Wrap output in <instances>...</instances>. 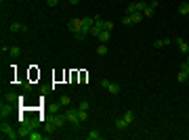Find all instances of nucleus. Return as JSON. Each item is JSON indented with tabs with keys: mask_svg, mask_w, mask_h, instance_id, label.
Masks as SVG:
<instances>
[{
	"mask_svg": "<svg viewBox=\"0 0 189 140\" xmlns=\"http://www.w3.org/2000/svg\"><path fill=\"white\" fill-rule=\"evenodd\" d=\"M103 29L112 32V29H113V23H112V21H103Z\"/></svg>",
	"mask_w": 189,
	"mask_h": 140,
	"instance_id": "obj_26",
	"label": "nucleus"
},
{
	"mask_svg": "<svg viewBox=\"0 0 189 140\" xmlns=\"http://www.w3.org/2000/svg\"><path fill=\"white\" fill-rule=\"evenodd\" d=\"M4 100H7V103H15V100H21V96H17V94H7Z\"/></svg>",
	"mask_w": 189,
	"mask_h": 140,
	"instance_id": "obj_20",
	"label": "nucleus"
},
{
	"mask_svg": "<svg viewBox=\"0 0 189 140\" xmlns=\"http://www.w3.org/2000/svg\"><path fill=\"white\" fill-rule=\"evenodd\" d=\"M97 54H99V57H105V54H107V44H99V46H97Z\"/></svg>",
	"mask_w": 189,
	"mask_h": 140,
	"instance_id": "obj_15",
	"label": "nucleus"
},
{
	"mask_svg": "<svg viewBox=\"0 0 189 140\" xmlns=\"http://www.w3.org/2000/svg\"><path fill=\"white\" fill-rule=\"evenodd\" d=\"M168 44H170L168 38H160V40H155V42H154V46H155V48H164V46H168Z\"/></svg>",
	"mask_w": 189,
	"mask_h": 140,
	"instance_id": "obj_12",
	"label": "nucleus"
},
{
	"mask_svg": "<svg viewBox=\"0 0 189 140\" xmlns=\"http://www.w3.org/2000/svg\"><path fill=\"white\" fill-rule=\"evenodd\" d=\"M101 138V132L99 130H90L88 132V140H99Z\"/></svg>",
	"mask_w": 189,
	"mask_h": 140,
	"instance_id": "obj_17",
	"label": "nucleus"
},
{
	"mask_svg": "<svg viewBox=\"0 0 189 140\" xmlns=\"http://www.w3.org/2000/svg\"><path fill=\"white\" fill-rule=\"evenodd\" d=\"M78 2H80V0H69V4H74V6H76Z\"/></svg>",
	"mask_w": 189,
	"mask_h": 140,
	"instance_id": "obj_29",
	"label": "nucleus"
},
{
	"mask_svg": "<svg viewBox=\"0 0 189 140\" xmlns=\"http://www.w3.org/2000/svg\"><path fill=\"white\" fill-rule=\"evenodd\" d=\"M101 88H103V90H107V92H109V94H113V96H116V94H120V84H113V82H109V79H101Z\"/></svg>",
	"mask_w": 189,
	"mask_h": 140,
	"instance_id": "obj_3",
	"label": "nucleus"
},
{
	"mask_svg": "<svg viewBox=\"0 0 189 140\" xmlns=\"http://www.w3.org/2000/svg\"><path fill=\"white\" fill-rule=\"evenodd\" d=\"M124 119H126L128 123H132V121H135V111H132V109H128V111L124 113Z\"/></svg>",
	"mask_w": 189,
	"mask_h": 140,
	"instance_id": "obj_16",
	"label": "nucleus"
},
{
	"mask_svg": "<svg viewBox=\"0 0 189 140\" xmlns=\"http://www.w3.org/2000/svg\"><path fill=\"white\" fill-rule=\"evenodd\" d=\"M67 121V117H65V113L59 115V113H53L51 115V123L55 125V128H63V123Z\"/></svg>",
	"mask_w": 189,
	"mask_h": 140,
	"instance_id": "obj_6",
	"label": "nucleus"
},
{
	"mask_svg": "<svg viewBox=\"0 0 189 140\" xmlns=\"http://www.w3.org/2000/svg\"><path fill=\"white\" fill-rule=\"evenodd\" d=\"M93 25H94V17H82V32H80L76 38H78V40H82V38L90 32V27H93Z\"/></svg>",
	"mask_w": 189,
	"mask_h": 140,
	"instance_id": "obj_2",
	"label": "nucleus"
},
{
	"mask_svg": "<svg viewBox=\"0 0 189 140\" xmlns=\"http://www.w3.org/2000/svg\"><path fill=\"white\" fill-rule=\"evenodd\" d=\"M9 111H11V107H9V105H4V103H2V107H0V113H2V117H4V115L9 113Z\"/></svg>",
	"mask_w": 189,
	"mask_h": 140,
	"instance_id": "obj_24",
	"label": "nucleus"
},
{
	"mask_svg": "<svg viewBox=\"0 0 189 140\" xmlns=\"http://www.w3.org/2000/svg\"><path fill=\"white\" fill-rule=\"evenodd\" d=\"M57 2H59V0H46V4H48V6H57Z\"/></svg>",
	"mask_w": 189,
	"mask_h": 140,
	"instance_id": "obj_28",
	"label": "nucleus"
},
{
	"mask_svg": "<svg viewBox=\"0 0 189 140\" xmlns=\"http://www.w3.org/2000/svg\"><path fill=\"white\" fill-rule=\"evenodd\" d=\"M185 63H187V65H189V54H187V61H185Z\"/></svg>",
	"mask_w": 189,
	"mask_h": 140,
	"instance_id": "obj_30",
	"label": "nucleus"
},
{
	"mask_svg": "<svg viewBox=\"0 0 189 140\" xmlns=\"http://www.w3.org/2000/svg\"><path fill=\"white\" fill-rule=\"evenodd\" d=\"M9 53H11V57H19V54H21V48H19V46H11Z\"/></svg>",
	"mask_w": 189,
	"mask_h": 140,
	"instance_id": "obj_19",
	"label": "nucleus"
},
{
	"mask_svg": "<svg viewBox=\"0 0 189 140\" xmlns=\"http://www.w3.org/2000/svg\"><path fill=\"white\" fill-rule=\"evenodd\" d=\"M139 6H137V2H130L128 4V9H126V15H132V13H137Z\"/></svg>",
	"mask_w": 189,
	"mask_h": 140,
	"instance_id": "obj_18",
	"label": "nucleus"
},
{
	"mask_svg": "<svg viewBox=\"0 0 189 140\" xmlns=\"http://www.w3.org/2000/svg\"><path fill=\"white\" fill-rule=\"evenodd\" d=\"M78 109H82V111H88V100H82V103L78 105Z\"/></svg>",
	"mask_w": 189,
	"mask_h": 140,
	"instance_id": "obj_27",
	"label": "nucleus"
},
{
	"mask_svg": "<svg viewBox=\"0 0 189 140\" xmlns=\"http://www.w3.org/2000/svg\"><path fill=\"white\" fill-rule=\"evenodd\" d=\"M46 138V134H38L36 130H32V134H30V140H44Z\"/></svg>",
	"mask_w": 189,
	"mask_h": 140,
	"instance_id": "obj_14",
	"label": "nucleus"
},
{
	"mask_svg": "<svg viewBox=\"0 0 189 140\" xmlns=\"http://www.w3.org/2000/svg\"><path fill=\"white\" fill-rule=\"evenodd\" d=\"M11 32H13V34L27 32V25H25V23H19V21H13V23H11Z\"/></svg>",
	"mask_w": 189,
	"mask_h": 140,
	"instance_id": "obj_7",
	"label": "nucleus"
},
{
	"mask_svg": "<svg viewBox=\"0 0 189 140\" xmlns=\"http://www.w3.org/2000/svg\"><path fill=\"white\" fill-rule=\"evenodd\" d=\"M67 29L71 32V34L78 36L80 32H82V19H71V21L67 23Z\"/></svg>",
	"mask_w": 189,
	"mask_h": 140,
	"instance_id": "obj_5",
	"label": "nucleus"
},
{
	"mask_svg": "<svg viewBox=\"0 0 189 140\" xmlns=\"http://www.w3.org/2000/svg\"><path fill=\"white\" fill-rule=\"evenodd\" d=\"M154 6H149V4H147V6H145V11H143V15H145V17H154Z\"/></svg>",
	"mask_w": 189,
	"mask_h": 140,
	"instance_id": "obj_22",
	"label": "nucleus"
},
{
	"mask_svg": "<svg viewBox=\"0 0 189 140\" xmlns=\"http://www.w3.org/2000/svg\"><path fill=\"white\" fill-rule=\"evenodd\" d=\"M179 13L181 15H189V2H181L179 4Z\"/></svg>",
	"mask_w": 189,
	"mask_h": 140,
	"instance_id": "obj_13",
	"label": "nucleus"
},
{
	"mask_svg": "<svg viewBox=\"0 0 189 140\" xmlns=\"http://www.w3.org/2000/svg\"><path fill=\"white\" fill-rule=\"evenodd\" d=\"M174 42H177V46H179V50H181V53H183V54H189V44L185 42L183 38H177Z\"/></svg>",
	"mask_w": 189,
	"mask_h": 140,
	"instance_id": "obj_8",
	"label": "nucleus"
},
{
	"mask_svg": "<svg viewBox=\"0 0 189 140\" xmlns=\"http://www.w3.org/2000/svg\"><path fill=\"white\" fill-rule=\"evenodd\" d=\"M65 117H67V121L71 123L74 128L82 123V121H80V117H78V107H71V109H67V111H65Z\"/></svg>",
	"mask_w": 189,
	"mask_h": 140,
	"instance_id": "obj_4",
	"label": "nucleus"
},
{
	"mask_svg": "<svg viewBox=\"0 0 189 140\" xmlns=\"http://www.w3.org/2000/svg\"><path fill=\"white\" fill-rule=\"evenodd\" d=\"M0 132H2V138H9V140H17L19 138V132L13 130L9 123H4V121H2V125H0Z\"/></svg>",
	"mask_w": 189,
	"mask_h": 140,
	"instance_id": "obj_1",
	"label": "nucleus"
},
{
	"mask_svg": "<svg viewBox=\"0 0 189 140\" xmlns=\"http://www.w3.org/2000/svg\"><path fill=\"white\" fill-rule=\"evenodd\" d=\"M97 38H99V42H101V44H107V42H109V38H112V32L103 29V32H101V34L97 36Z\"/></svg>",
	"mask_w": 189,
	"mask_h": 140,
	"instance_id": "obj_9",
	"label": "nucleus"
},
{
	"mask_svg": "<svg viewBox=\"0 0 189 140\" xmlns=\"http://www.w3.org/2000/svg\"><path fill=\"white\" fill-rule=\"evenodd\" d=\"M59 103H61V105H63V107H67V105H69V103H71V98H69V96H67V94H63V96H61V98H59Z\"/></svg>",
	"mask_w": 189,
	"mask_h": 140,
	"instance_id": "obj_23",
	"label": "nucleus"
},
{
	"mask_svg": "<svg viewBox=\"0 0 189 140\" xmlns=\"http://www.w3.org/2000/svg\"><path fill=\"white\" fill-rule=\"evenodd\" d=\"M113 125H116V130H126V128H128L130 123L126 121L124 117H120V119H116V123H113Z\"/></svg>",
	"mask_w": 189,
	"mask_h": 140,
	"instance_id": "obj_10",
	"label": "nucleus"
},
{
	"mask_svg": "<svg viewBox=\"0 0 189 140\" xmlns=\"http://www.w3.org/2000/svg\"><path fill=\"white\" fill-rule=\"evenodd\" d=\"M122 25H132V19H130V15L122 17Z\"/></svg>",
	"mask_w": 189,
	"mask_h": 140,
	"instance_id": "obj_25",
	"label": "nucleus"
},
{
	"mask_svg": "<svg viewBox=\"0 0 189 140\" xmlns=\"http://www.w3.org/2000/svg\"><path fill=\"white\" fill-rule=\"evenodd\" d=\"M130 19H132V23H141V21L145 19V15H143L141 11H137V13H132V15H130Z\"/></svg>",
	"mask_w": 189,
	"mask_h": 140,
	"instance_id": "obj_11",
	"label": "nucleus"
},
{
	"mask_svg": "<svg viewBox=\"0 0 189 140\" xmlns=\"http://www.w3.org/2000/svg\"><path fill=\"white\" fill-rule=\"evenodd\" d=\"M78 117H80V121H86V119H88V111H82V109H78Z\"/></svg>",
	"mask_w": 189,
	"mask_h": 140,
	"instance_id": "obj_21",
	"label": "nucleus"
}]
</instances>
